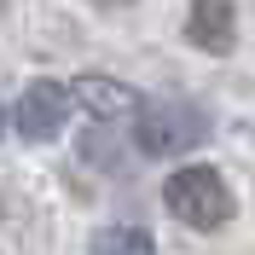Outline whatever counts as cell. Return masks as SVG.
Masks as SVG:
<instances>
[{"label": "cell", "instance_id": "7", "mask_svg": "<svg viewBox=\"0 0 255 255\" xmlns=\"http://www.w3.org/2000/svg\"><path fill=\"white\" fill-rule=\"evenodd\" d=\"M0 128H6V111H0Z\"/></svg>", "mask_w": 255, "mask_h": 255}, {"label": "cell", "instance_id": "4", "mask_svg": "<svg viewBox=\"0 0 255 255\" xmlns=\"http://www.w3.org/2000/svg\"><path fill=\"white\" fill-rule=\"evenodd\" d=\"M186 35H191V47L215 52V58L232 52V41H238V12H232V0H191Z\"/></svg>", "mask_w": 255, "mask_h": 255}, {"label": "cell", "instance_id": "1", "mask_svg": "<svg viewBox=\"0 0 255 255\" xmlns=\"http://www.w3.org/2000/svg\"><path fill=\"white\" fill-rule=\"evenodd\" d=\"M133 139H139L145 157H180V151H191V145L209 139V111L197 99L162 93V99H151V105H139Z\"/></svg>", "mask_w": 255, "mask_h": 255}, {"label": "cell", "instance_id": "6", "mask_svg": "<svg viewBox=\"0 0 255 255\" xmlns=\"http://www.w3.org/2000/svg\"><path fill=\"white\" fill-rule=\"evenodd\" d=\"M93 255H157V244L145 226H105L93 232Z\"/></svg>", "mask_w": 255, "mask_h": 255}, {"label": "cell", "instance_id": "3", "mask_svg": "<svg viewBox=\"0 0 255 255\" xmlns=\"http://www.w3.org/2000/svg\"><path fill=\"white\" fill-rule=\"evenodd\" d=\"M12 122H17V139H29V145L52 139L70 122V87L64 81H29L23 99H17V111H12Z\"/></svg>", "mask_w": 255, "mask_h": 255}, {"label": "cell", "instance_id": "2", "mask_svg": "<svg viewBox=\"0 0 255 255\" xmlns=\"http://www.w3.org/2000/svg\"><path fill=\"white\" fill-rule=\"evenodd\" d=\"M162 203L174 209V221L197 226V232H215V226L232 221V186H226L215 168H180V174H168V186H162Z\"/></svg>", "mask_w": 255, "mask_h": 255}, {"label": "cell", "instance_id": "5", "mask_svg": "<svg viewBox=\"0 0 255 255\" xmlns=\"http://www.w3.org/2000/svg\"><path fill=\"white\" fill-rule=\"evenodd\" d=\"M70 99L93 105L99 116H128V111H139V93H133V87H122V81H105V76L76 81V87H70Z\"/></svg>", "mask_w": 255, "mask_h": 255}]
</instances>
